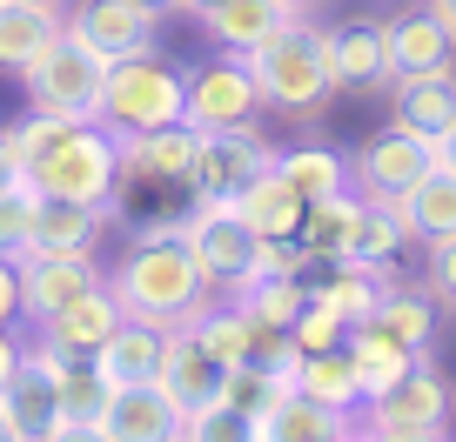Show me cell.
<instances>
[{"label": "cell", "mask_w": 456, "mask_h": 442, "mask_svg": "<svg viewBox=\"0 0 456 442\" xmlns=\"http://www.w3.org/2000/svg\"><path fill=\"white\" fill-rule=\"evenodd\" d=\"M20 322V261L0 255V328Z\"/></svg>", "instance_id": "b9f144b4"}, {"label": "cell", "mask_w": 456, "mask_h": 442, "mask_svg": "<svg viewBox=\"0 0 456 442\" xmlns=\"http://www.w3.org/2000/svg\"><path fill=\"white\" fill-rule=\"evenodd\" d=\"M275 174L302 201H329L349 188V155H336V148H289V155H275Z\"/></svg>", "instance_id": "836d02e7"}, {"label": "cell", "mask_w": 456, "mask_h": 442, "mask_svg": "<svg viewBox=\"0 0 456 442\" xmlns=\"http://www.w3.org/2000/svg\"><path fill=\"white\" fill-rule=\"evenodd\" d=\"M195 148H201V134L188 128V121H175V128H148V134H121V181L188 188V181H195Z\"/></svg>", "instance_id": "7c38bea8"}, {"label": "cell", "mask_w": 456, "mask_h": 442, "mask_svg": "<svg viewBox=\"0 0 456 442\" xmlns=\"http://www.w3.org/2000/svg\"><path fill=\"white\" fill-rule=\"evenodd\" d=\"M275 168V148L262 141V128H208L195 148V201H242L262 174Z\"/></svg>", "instance_id": "52a82bcc"}, {"label": "cell", "mask_w": 456, "mask_h": 442, "mask_svg": "<svg viewBox=\"0 0 456 442\" xmlns=\"http://www.w3.org/2000/svg\"><path fill=\"white\" fill-rule=\"evenodd\" d=\"M101 282L108 275L94 269V255H20V315L41 328L47 315H61L68 301L94 295Z\"/></svg>", "instance_id": "8fae6325"}, {"label": "cell", "mask_w": 456, "mask_h": 442, "mask_svg": "<svg viewBox=\"0 0 456 442\" xmlns=\"http://www.w3.org/2000/svg\"><path fill=\"white\" fill-rule=\"evenodd\" d=\"M362 442H450V429H362Z\"/></svg>", "instance_id": "7bdbcfd3"}, {"label": "cell", "mask_w": 456, "mask_h": 442, "mask_svg": "<svg viewBox=\"0 0 456 442\" xmlns=\"http://www.w3.org/2000/svg\"><path fill=\"white\" fill-rule=\"evenodd\" d=\"M389 81V34L376 20L336 28V87H383Z\"/></svg>", "instance_id": "f546056e"}, {"label": "cell", "mask_w": 456, "mask_h": 442, "mask_svg": "<svg viewBox=\"0 0 456 442\" xmlns=\"http://www.w3.org/2000/svg\"><path fill=\"white\" fill-rule=\"evenodd\" d=\"M429 155H436V168H450V174H456V128H450V134H436V141H429Z\"/></svg>", "instance_id": "7dc6e473"}, {"label": "cell", "mask_w": 456, "mask_h": 442, "mask_svg": "<svg viewBox=\"0 0 456 442\" xmlns=\"http://www.w3.org/2000/svg\"><path fill=\"white\" fill-rule=\"evenodd\" d=\"M403 248H410V235H403L396 208H389V201H362V214H356V248H349V261H376V269H389Z\"/></svg>", "instance_id": "d590c367"}, {"label": "cell", "mask_w": 456, "mask_h": 442, "mask_svg": "<svg viewBox=\"0 0 456 442\" xmlns=\"http://www.w3.org/2000/svg\"><path fill=\"white\" fill-rule=\"evenodd\" d=\"M47 442H114V436H108L101 422H61V429H54Z\"/></svg>", "instance_id": "f6af8a7d"}, {"label": "cell", "mask_w": 456, "mask_h": 442, "mask_svg": "<svg viewBox=\"0 0 456 442\" xmlns=\"http://www.w3.org/2000/svg\"><path fill=\"white\" fill-rule=\"evenodd\" d=\"M289 20H302L289 0H228L222 14L201 20V34H208L222 54H256V47H269Z\"/></svg>", "instance_id": "44dd1931"}, {"label": "cell", "mask_w": 456, "mask_h": 442, "mask_svg": "<svg viewBox=\"0 0 456 442\" xmlns=\"http://www.w3.org/2000/svg\"><path fill=\"white\" fill-rule=\"evenodd\" d=\"M188 335H195V342L208 349L222 369H242V362H256V356H262V342H269V335H262V328L248 322L235 301H208V309L188 322Z\"/></svg>", "instance_id": "f1b7e54d"}, {"label": "cell", "mask_w": 456, "mask_h": 442, "mask_svg": "<svg viewBox=\"0 0 456 442\" xmlns=\"http://www.w3.org/2000/svg\"><path fill=\"white\" fill-rule=\"evenodd\" d=\"M389 288L396 282H389V269H376V261H336L329 282H315V301H329L349 328H362V322H376Z\"/></svg>", "instance_id": "83f0119b"}, {"label": "cell", "mask_w": 456, "mask_h": 442, "mask_svg": "<svg viewBox=\"0 0 456 442\" xmlns=\"http://www.w3.org/2000/svg\"><path fill=\"white\" fill-rule=\"evenodd\" d=\"M14 181H28V174H20V155H14V134L0 128V188H14Z\"/></svg>", "instance_id": "bcb514c9"}, {"label": "cell", "mask_w": 456, "mask_h": 442, "mask_svg": "<svg viewBox=\"0 0 456 442\" xmlns=\"http://www.w3.org/2000/svg\"><path fill=\"white\" fill-rule=\"evenodd\" d=\"M262 81V100L282 108V115H315L329 94H336V28H315V20H289L269 47L242 54Z\"/></svg>", "instance_id": "7a4b0ae2"}, {"label": "cell", "mask_w": 456, "mask_h": 442, "mask_svg": "<svg viewBox=\"0 0 456 442\" xmlns=\"http://www.w3.org/2000/svg\"><path fill=\"white\" fill-rule=\"evenodd\" d=\"M389 208H396V221H403L410 242H423V248L429 242H450V235H456V174L450 168H429L423 181L403 188Z\"/></svg>", "instance_id": "7402d4cb"}, {"label": "cell", "mask_w": 456, "mask_h": 442, "mask_svg": "<svg viewBox=\"0 0 456 442\" xmlns=\"http://www.w3.org/2000/svg\"><path fill=\"white\" fill-rule=\"evenodd\" d=\"M175 7H182V14H188V20H208V14H222L228 0H175Z\"/></svg>", "instance_id": "c3c4849f"}, {"label": "cell", "mask_w": 456, "mask_h": 442, "mask_svg": "<svg viewBox=\"0 0 456 442\" xmlns=\"http://www.w3.org/2000/svg\"><path fill=\"white\" fill-rule=\"evenodd\" d=\"M282 396H289V382H282V375H275V369H269L262 356L222 375V402H228V409H242L248 422H262V415H269V409H275Z\"/></svg>", "instance_id": "e575fe53"}, {"label": "cell", "mask_w": 456, "mask_h": 442, "mask_svg": "<svg viewBox=\"0 0 456 442\" xmlns=\"http://www.w3.org/2000/svg\"><path fill=\"white\" fill-rule=\"evenodd\" d=\"M349 362H356V382H362V402H376V396H389V389L403 382V375H416L423 369V356H416L410 342H396L383 322H362V328H349Z\"/></svg>", "instance_id": "d6986e66"}, {"label": "cell", "mask_w": 456, "mask_h": 442, "mask_svg": "<svg viewBox=\"0 0 456 442\" xmlns=\"http://www.w3.org/2000/svg\"><path fill=\"white\" fill-rule=\"evenodd\" d=\"M0 422L14 442H47L61 429V396H54V362L41 349H28V362L14 369V382L0 389Z\"/></svg>", "instance_id": "4fadbf2b"}, {"label": "cell", "mask_w": 456, "mask_h": 442, "mask_svg": "<svg viewBox=\"0 0 456 442\" xmlns=\"http://www.w3.org/2000/svg\"><path fill=\"white\" fill-rule=\"evenodd\" d=\"M108 295L121 301L128 322L188 328L215 301V282L201 275V261L188 255V242L175 235V221H155V229L134 235V248L108 269Z\"/></svg>", "instance_id": "6da1fadb"}, {"label": "cell", "mask_w": 456, "mask_h": 442, "mask_svg": "<svg viewBox=\"0 0 456 442\" xmlns=\"http://www.w3.org/2000/svg\"><path fill=\"white\" fill-rule=\"evenodd\" d=\"M68 28V14H61V0H0V68L20 74L41 60V47L54 41V34Z\"/></svg>", "instance_id": "603a6c76"}, {"label": "cell", "mask_w": 456, "mask_h": 442, "mask_svg": "<svg viewBox=\"0 0 456 442\" xmlns=\"http://www.w3.org/2000/svg\"><path fill=\"white\" fill-rule=\"evenodd\" d=\"M222 362L188 335V328H168V356H161V389H168L182 409H201V402L222 396Z\"/></svg>", "instance_id": "d4e9b609"}, {"label": "cell", "mask_w": 456, "mask_h": 442, "mask_svg": "<svg viewBox=\"0 0 456 442\" xmlns=\"http://www.w3.org/2000/svg\"><path fill=\"white\" fill-rule=\"evenodd\" d=\"M28 188L34 195H61V201H87V208H114L121 201V141L101 121H74L28 168Z\"/></svg>", "instance_id": "3957f363"}, {"label": "cell", "mask_w": 456, "mask_h": 442, "mask_svg": "<svg viewBox=\"0 0 456 442\" xmlns=\"http://www.w3.org/2000/svg\"><path fill=\"white\" fill-rule=\"evenodd\" d=\"M362 409H370V429H450V389L423 362L416 375H403L389 396L362 402Z\"/></svg>", "instance_id": "ffe728a7"}, {"label": "cell", "mask_w": 456, "mask_h": 442, "mask_svg": "<svg viewBox=\"0 0 456 442\" xmlns=\"http://www.w3.org/2000/svg\"><path fill=\"white\" fill-rule=\"evenodd\" d=\"M182 442H256V422H248L242 409H228L222 396H215V402H201V409H188Z\"/></svg>", "instance_id": "74e56055"}, {"label": "cell", "mask_w": 456, "mask_h": 442, "mask_svg": "<svg viewBox=\"0 0 456 442\" xmlns=\"http://www.w3.org/2000/svg\"><path fill=\"white\" fill-rule=\"evenodd\" d=\"M349 422H356V415L322 409V402H309V396H296V389H289V396L256 422V442H329L336 429H349Z\"/></svg>", "instance_id": "4dcf8cb0"}, {"label": "cell", "mask_w": 456, "mask_h": 442, "mask_svg": "<svg viewBox=\"0 0 456 442\" xmlns=\"http://www.w3.org/2000/svg\"><path fill=\"white\" fill-rule=\"evenodd\" d=\"M155 28L161 14H148V7H134V0H81L68 14V34L81 47H94L101 60H134V54H155Z\"/></svg>", "instance_id": "9c48e42d"}, {"label": "cell", "mask_w": 456, "mask_h": 442, "mask_svg": "<svg viewBox=\"0 0 456 442\" xmlns=\"http://www.w3.org/2000/svg\"><path fill=\"white\" fill-rule=\"evenodd\" d=\"M389 34V81H423V74H456V34L443 28L429 7L383 20Z\"/></svg>", "instance_id": "5bb4252c"}, {"label": "cell", "mask_w": 456, "mask_h": 442, "mask_svg": "<svg viewBox=\"0 0 456 442\" xmlns=\"http://www.w3.org/2000/svg\"><path fill=\"white\" fill-rule=\"evenodd\" d=\"M0 442H14V436H7V422H0Z\"/></svg>", "instance_id": "db71d44e"}, {"label": "cell", "mask_w": 456, "mask_h": 442, "mask_svg": "<svg viewBox=\"0 0 456 442\" xmlns=\"http://www.w3.org/2000/svg\"><path fill=\"white\" fill-rule=\"evenodd\" d=\"M34 188L28 181H14V188H0V255L7 261H20L28 255V242H34Z\"/></svg>", "instance_id": "f35d334b"}, {"label": "cell", "mask_w": 456, "mask_h": 442, "mask_svg": "<svg viewBox=\"0 0 456 442\" xmlns=\"http://www.w3.org/2000/svg\"><path fill=\"white\" fill-rule=\"evenodd\" d=\"M256 108H269V100H262V81H256V68H248L242 54H222V60H208L201 74H188V115L182 121L195 134H208V128H248Z\"/></svg>", "instance_id": "ba28073f"}, {"label": "cell", "mask_w": 456, "mask_h": 442, "mask_svg": "<svg viewBox=\"0 0 456 442\" xmlns=\"http://www.w3.org/2000/svg\"><path fill=\"white\" fill-rule=\"evenodd\" d=\"M356 214H362V195L356 188H342V195H329V201H309L302 208V229H296V242L309 248V261H349V248H356Z\"/></svg>", "instance_id": "484cf974"}, {"label": "cell", "mask_w": 456, "mask_h": 442, "mask_svg": "<svg viewBox=\"0 0 456 442\" xmlns=\"http://www.w3.org/2000/svg\"><path fill=\"white\" fill-rule=\"evenodd\" d=\"M296 396L322 402V409L356 415V409H362V382H356V362H349V349H322V356H302V369H296Z\"/></svg>", "instance_id": "1f68e13d"}, {"label": "cell", "mask_w": 456, "mask_h": 442, "mask_svg": "<svg viewBox=\"0 0 456 442\" xmlns=\"http://www.w3.org/2000/svg\"><path fill=\"white\" fill-rule=\"evenodd\" d=\"M389 128L436 141L456 128V74H423V81H396V121Z\"/></svg>", "instance_id": "4316f807"}, {"label": "cell", "mask_w": 456, "mask_h": 442, "mask_svg": "<svg viewBox=\"0 0 456 442\" xmlns=\"http://www.w3.org/2000/svg\"><path fill=\"white\" fill-rule=\"evenodd\" d=\"M429 168H436L429 141L389 128V134H376V141H362V155H349V188H362V201H396L403 188H416Z\"/></svg>", "instance_id": "30bf717a"}, {"label": "cell", "mask_w": 456, "mask_h": 442, "mask_svg": "<svg viewBox=\"0 0 456 442\" xmlns=\"http://www.w3.org/2000/svg\"><path fill=\"white\" fill-rule=\"evenodd\" d=\"M188 422V409L168 396L161 382H134V389H114L108 396V415H101V429H108L114 442H175Z\"/></svg>", "instance_id": "9a60e30c"}, {"label": "cell", "mask_w": 456, "mask_h": 442, "mask_svg": "<svg viewBox=\"0 0 456 442\" xmlns=\"http://www.w3.org/2000/svg\"><path fill=\"white\" fill-rule=\"evenodd\" d=\"M228 301H235L262 335H289L296 315L309 309V282H302V275H242V282L228 288Z\"/></svg>", "instance_id": "cb8c5ba5"}, {"label": "cell", "mask_w": 456, "mask_h": 442, "mask_svg": "<svg viewBox=\"0 0 456 442\" xmlns=\"http://www.w3.org/2000/svg\"><path fill=\"white\" fill-rule=\"evenodd\" d=\"M134 7H148V14H168V7H175V0H134Z\"/></svg>", "instance_id": "816d5d0a"}, {"label": "cell", "mask_w": 456, "mask_h": 442, "mask_svg": "<svg viewBox=\"0 0 456 442\" xmlns=\"http://www.w3.org/2000/svg\"><path fill=\"white\" fill-rule=\"evenodd\" d=\"M121 322H128V315H121V301H114L108 282H101L94 295H81V301H68L61 315H47V322H41V349H54V356H94Z\"/></svg>", "instance_id": "e0dca14e"}, {"label": "cell", "mask_w": 456, "mask_h": 442, "mask_svg": "<svg viewBox=\"0 0 456 442\" xmlns=\"http://www.w3.org/2000/svg\"><path fill=\"white\" fill-rule=\"evenodd\" d=\"M108 214L114 208H87V201L41 195V201H34V242H28V255H94L101 235H108Z\"/></svg>", "instance_id": "2e32d148"}, {"label": "cell", "mask_w": 456, "mask_h": 442, "mask_svg": "<svg viewBox=\"0 0 456 442\" xmlns=\"http://www.w3.org/2000/svg\"><path fill=\"white\" fill-rule=\"evenodd\" d=\"M329 442H362V429L349 422V429H336V436H329Z\"/></svg>", "instance_id": "f907efd6"}, {"label": "cell", "mask_w": 456, "mask_h": 442, "mask_svg": "<svg viewBox=\"0 0 456 442\" xmlns=\"http://www.w3.org/2000/svg\"><path fill=\"white\" fill-rule=\"evenodd\" d=\"M289 7H296V14H302V7H309V0H289Z\"/></svg>", "instance_id": "f5cc1de1"}, {"label": "cell", "mask_w": 456, "mask_h": 442, "mask_svg": "<svg viewBox=\"0 0 456 442\" xmlns=\"http://www.w3.org/2000/svg\"><path fill=\"white\" fill-rule=\"evenodd\" d=\"M175 442H182V436H175Z\"/></svg>", "instance_id": "9f6ffc18"}, {"label": "cell", "mask_w": 456, "mask_h": 442, "mask_svg": "<svg viewBox=\"0 0 456 442\" xmlns=\"http://www.w3.org/2000/svg\"><path fill=\"white\" fill-rule=\"evenodd\" d=\"M175 235L188 242V255L201 261V275H208L215 288H235L242 275H256L262 235L235 214V201H195V208L175 221Z\"/></svg>", "instance_id": "8992f818"}, {"label": "cell", "mask_w": 456, "mask_h": 442, "mask_svg": "<svg viewBox=\"0 0 456 442\" xmlns=\"http://www.w3.org/2000/svg\"><path fill=\"white\" fill-rule=\"evenodd\" d=\"M20 362H28V349L14 342V328H0V389L14 382V369H20Z\"/></svg>", "instance_id": "ee69618b"}, {"label": "cell", "mask_w": 456, "mask_h": 442, "mask_svg": "<svg viewBox=\"0 0 456 442\" xmlns=\"http://www.w3.org/2000/svg\"><path fill=\"white\" fill-rule=\"evenodd\" d=\"M289 342H296L302 356H322V349H342V342H349V322H342V315L329 309V301H315V288H309V309L296 315Z\"/></svg>", "instance_id": "ab89813d"}, {"label": "cell", "mask_w": 456, "mask_h": 442, "mask_svg": "<svg viewBox=\"0 0 456 442\" xmlns=\"http://www.w3.org/2000/svg\"><path fill=\"white\" fill-rule=\"evenodd\" d=\"M34 115H61V121H101V94H108V60L94 47H81L68 28L41 47L34 68H20Z\"/></svg>", "instance_id": "5b68a950"}, {"label": "cell", "mask_w": 456, "mask_h": 442, "mask_svg": "<svg viewBox=\"0 0 456 442\" xmlns=\"http://www.w3.org/2000/svg\"><path fill=\"white\" fill-rule=\"evenodd\" d=\"M429 288L456 309V235L450 242H429Z\"/></svg>", "instance_id": "60d3db41"}, {"label": "cell", "mask_w": 456, "mask_h": 442, "mask_svg": "<svg viewBox=\"0 0 456 442\" xmlns=\"http://www.w3.org/2000/svg\"><path fill=\"white\" fill-rule=\"evenodd\" d=\"M302 208H309V201H302V195H296V188H289L275 168L262 174V181L248 188L242 201H235V214H242V221L262 235V242H275V235H296V229H302Z\"/></svg>", "instance_id": "d6a6232c"}, {"label": "cell", "mask_w": 456, "mask_h": 442, "mask_svg": "<svg viewBox=\"0 0 456 442\" xmlns=\"http://www.w3.org/2000/svg\"><path fill=\"white\" fill-rule=\"evenodd\" d=\"M423 7H429V14H436L443 28H450V34H456V0H423Z\"/></svg>", "instance_id": "681fc988"}, {"label": "cell", "mask_w": 456, "mask_h": 442, "mask_svg": "<svg viewBox=\"0 0 456 442\" xmlns=\"http://www.w3.org/2000/svg\"><path fill=\"white\" fill-rule=\"evenodd\" d=\"M188 115V74L168 68L161 54H134L108 68V94H101V128L121 134H148V128H175Z\"/></svg>", "instance_id": "277c9868"}, {"label": "cell", "mask_w": 456, "mask_h": 442, "mask_svg": "<svg viewBox=\"0 0 456 442\" xmlns=\"http://www.w3.org/2000/svg\"><path fill=\"white\" fill-rule=\"evenodd\" d=\"M161 356H168V328L121 322L108 342L94 349V369H101L108 389H134V382H161Z\"/></svg>", "instance_id": "ac0fdd59"}, {"label": "cell", "mask_w": 456, "mask_h": 442, "mask_svg": "<svg viewBox=\"0 0 456 442\" xmlns=\"http://www.w3.org/2000/svg\"><path fill=\"white\" fill-rule=\"evenodd\" d=\"M376 322H383L389 335H396V342H410L416 356H423V349H429V328H436V301L396 282V288L383 295V309H376Z\"/></svg>", "instance_id": "8d00e7d4"}, {"label": "cell", "mask_w": 456, "mask_h": 442, "mask_svg": "<svg viewBox=\"0 0 456 442\" xmlns=\"http://www.w3.org/2000/svg\"><path fill=\"white\" fill-rule=\"evenodd\" d=\"M34 7H41V0H34Z\"/></svg>", "instance_id": "11a10c76"}]
</instances>
